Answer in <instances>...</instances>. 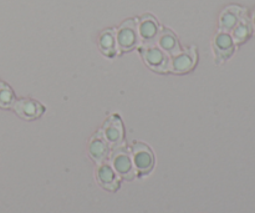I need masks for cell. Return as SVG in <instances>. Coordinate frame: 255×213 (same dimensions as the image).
<instances>
[{
	"mask_svg": "<svg viewBox=\"0 0 255 213\" xmlns=\"http://www.w3.org/2000/svg\"><path fill=\"white\" fill-rule=\"evenodd\" d=\"M96 180L100 184V186L104 187L107 191L115 192L120 187V179L119 175L114 170V167L110 164H100L96 170Z\"/></svg>",
	"mask_w": 255,
	"mask_h": 213,
	"instance_id": "obj_12",
	"label": "cell"
},
{
	"mask_svg": "<svg viewBox=\"0 0 255 213\" xmlns=\"http://www.w3.org/2000/svg\"><path fill=\"white\" fill-rule=\"evenodd\" d=\"M102 134L111 147L115 149L117 146H121L125 139L124 124H122L121 117L116 114L110 115L102 127Z\"/></svg>",
	"mask_w": 255,
	"mask_h": 213,
	"instance_id": "obj_6",
	"label": "cell"
},
{
	"mask_svg": "<svg viewBox=\"0 0 255 213\" xmlns=\"http://www.w3.org/2000/svg\"><path fill=\"white\" fill-rule=\"evenodd\" d=\"M251 24H252V29H253V32H255V9L253 10V14H252Z\"/></svg>",
	"mask_w": 255,
	"mask_h": 213,
	"instance_id": "obj_17",
	"label": "cell"
},
{
	"mask_svg": "<svg viewBox=\"0 0 255 213\" xmlns=\"http://www.w3.org/2000/svg\"><path fill=\"white\" fill-rule=\"evenodd\" d=\"M12 107H14V111L20 117L25 120H30V121L31 120H37L45 112V106L41 102L34 99H29V97L15 100Z\"/></svg>",
	"mask_w": 255,
	"mask_h": 213,
	"instance_id": "obj_8",
	"label": "cell"
},
{
	"mask_svg": "<svg viewBox=\"0 0 255 213\" xmlns=\"http://www.w3.org/2000/svg\"><path fill=\"white\" fill-rule=\"evenodd\" d=\"M15 100L16 97L11 87L4 81H0V107H4V109L12 107Z\"/></svg>",
	"mask_w": 255,
	"mask_h": 213,
	"instance_id": "obj_16",
	"label": "cell"
},
{
	"mask_svg": "<svg viewBox=\"0 0 255 213\" xmlns=\"http://www.w3.org/2000/svg\"><path fill=\"white\" fill-rule=\"evenodd\" d=\"M111 166L116 171L121 179L126 181H132L137 177L136 169H134L133 160H132V154L128 149L121 146L115 147L114 151L111 152Z\"/></svg>",
	"mask_w": 255,
	"mask_h": 213,
	"instance_id": "obj_3",
	"label": "cell"
},
{
	"mask_svg": "<svg viewBox=\"0 0 255 213\" xmlns=\"http://www.w3.org/2000/svg\"><path fill=\"white\" fill-rule=\"evenodd\" d=\"M161 30L158 20L153 15L146 14L138 20L139 37L143 44H154Z\"/></svg>",
	"mask_w": 255,
	"mask_h": 213,
	"instance_id": "obj_9",
	"label": "cell"
},
{
	"mask_svg": "<svg viewBox=\"0 0 255 213\" xmlns=\"http://www.w3.org/2000/svg\"><path fill=\"white\" fill-rule=\"evenodd\" d=\"M247 15V10L238 5L227 6L219 16V30L218 31L229 32L236 27V25Z\"/></svg>",
	"mask_w": 255,
	"mask_h": 213,
	"instance_id": "obj_11",
	"label": "cell"
},
{
	"mask_svg": "<svg viewBox=\"0 0 255 213\" xmlns=\"http://www.w3.org/2000/svg\"><path fill=\"white\" fill-rule=\"evenodd\" d=\"M212 49H213L216 64H223L234 54L236 44L229 32L218 31L212 40Z\"/></svg>",
	"mask_w": 255,
	"mask_h": 213,
	"instance_id": "obj_5",
	"label": "cell"
},
{
	"mask_svg": "<svg viewBox=\"0 0 255 213\" xmlns=\"http://www.w3.org/2000/svg\"><path fill=\"white\" fill-rule=\"evenodd\" d=\"M116 41L119 52H128L138 47L142 44L138 32V20L128 19L122 22L116 31Z\"/></svg>",
	"mask_w": 255,
	"mask_h": 213,
	"instance_id": "obj_1",
	"label": "cell"
},
{
	"mask_svg": "<svg viewBox=\"0 0 255 213\" xmlns=\"http://www.w3.org/2000/svg\"><path fill=\"white\" fill-rule=\"evenodd\" d=\"M139 54L143 59L144 64L149 69L154 70L161 74H166L169 71L171 57L156 44H141L138 46Z\"/></svg>",
	"mask_w": 255,
	"mask_h": 213,
	"instance_id": "obj_2",
	"label": "cell"
},
{
	"mask_svg": "<svg viewBox=\"0 0 255 213\" xmlns=\"http://www.w3.org/2000/svg\"><path fill=\"white\" fill-rule=\"evenodd\" d=\"M87 150H89V155L91 156V159L97 165L106 162L107 157L110 155V145L105 139L102 131H97L96 134L92 135L89 141Z\"/></svg>",
	"mask_w": 255,
	"mask_h": 213,
	"instance_id": "obj_10",
	"label": "cell"
},
{
	"mask_svg": "<svg viewBox=\"0 0 255 213\" xmlns=\"http://www.w3.org/2000/svg\"><path fill=\"white\" fill-rule=\"evenodd\" d=\"M156 42L169 57L182 51L178 39H177L176 35L168 29H162L161 31H159Z\"/></svg>",
	"mask_w": 255,
	"mask_h": 213,
	"instance_id": "obj_13",
	"label": "cell"
},
{
	"mask_svg": "<svg viewBox=\"0 0 255 213\" xmlns=\"http://www.w3.org/2000/svg\"><path fill=\"white\" fill-rule=\"evenodd\" d=\"M197 64V51L196 47L192 46L184 51L178 52L177 55L171 56L169 71L174 74H187L192 71Z\"/></svg>",
	"mask_w": 255,
	"mask_h": 213,
	"instance_id": "obj_7",
	"label": "cell"
},
{
	"mask_svg": "<svg viewBox=\"0 0 255 213\" xmlns=\"http://www.w3.org/2000/svg\"><path fill=\"white\" fill-rule=\"evenodd\" d=\"M253 34V29H252L251 19L248 16H244L238 24L236 25L233 30L231 31V36L233 39L234 44L236 45H242L249 40V37Z\"/></svg>",
	"mask_w": 255,
	"mask_h": 213,
	"instance_id": "obj_15",
	"label": "cell"
},
{
	"mask_svg": "<svg viewBox=\"0 0 255 213\" xmlns=\"http://www.w3.org/2000/svg\"><path fill=\"white\" fill-rule=\"evenodd\" d=\"M131 154L137 175L146 176L151 174L154 167V155L151 147L147 146L143 142L136 141L132 146Z\"/></svg>",
	"mask_w": 255,
	"mask_h": 213,
	"instance_id": "obj_4",
	"label": "cell"
},
{
	"mask_svg": "<svg viewBox=\"0 0 255 213\" xmlns=\"http://www.w3.org/2000/svg\"><path fill=\"white\" fill-rule=\"evenodd\" d=\"M99 49L105 56L114 57L119 54L116 41V30L106 29L100 34L99 36Z\"/></svg>",
	"mask_w": 255,
	"mask_h": 213,
	"instance_id": "obj_14",
	"label": "cell"
}]
</instances>
